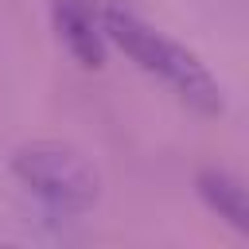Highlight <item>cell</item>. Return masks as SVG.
Instances as JSON below:
<instances>
[{
	"label": "cell",
	"mask_w": 249,
	"mask_h": 249,
	"mask_svg": "<svg viewBox=\"0 0 249 249\" xmlns=\"http://www.w3.org/2000/svg\"><path fill=\"white\" fill-rule=\"evenodd\" d=\"M195 191H198V198L222 222H230L237 233H249V191H245V183L233 171H226V167H202L195 175Z\"/></svg>",
	"instance_id": "cell-4"
},
{
	"label": "cell",
	"mask_w": 249,
	"mask_h": 249,
	"mask_svg": "<svg viewBox=\"0 0 249 249\" xmlns=\"http://www.w3.org/2000/svg\"><path fill=\"white\" fill-rule=\"evenodd\" d=\"M51 19H54V35L58 43L70 51V58L86 70H101L105 66V31H101V12L89 0H54L51 4Z\"/></svg>",
	"instance_id": "cell-3"
},
{
	"label": "cell",
	"mask_w": 249,
	"mask_h": 249,
	"mask_svg": "<svg viewBox=\"0 0 249 249\" xmlns=\"http://www.w3.org/2000/svg\"><path fill=\"white\" fill-rule=\"evenodd\" d=\"M101 31L109 43H117L140 70L163 78L191 109H198L202 117H218L226 113V97L218 78L202 66V58L195 51H187L183 43L167 39L163 31H156L152 23H144L132 8L124 4H105L101 8Z\"/></svg>",
	"instance_id": "cell-1"
},
{
	"label": "cell",
	"mask_w": 249,
	"mask_h": 249,
	"mask_svg": "<svg viewBox=\"0 0 249 249\" xmlns=\"http://www.w3.org/2000/svg\"><path fill=\"white\" fill-rule=\"evenodd\" d=\"M12 175L47 210L66 214V218L86 214L101 195V179L89 167V160L62 140H31V144L16 148Z\"/></svg>",
	"instance_id": "cell-2"
}]
</instances>
